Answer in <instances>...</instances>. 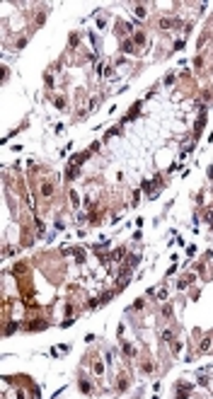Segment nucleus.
Wrapping results in <instances>:
<instances>
[{
	"instance_id": "obj_2",
	"label": "nucleus",
	"mask_w": 213,
	"mask_h": 399,
	"mask_svg": "<svg viewBox=\"0 0 213 399\" xmlns=\"http://www.w3.org/2000/svg\"><path fill=\"white\" fill-rule=\"evenodd\" d=\"M211 348V336H206L204 341H201V351H208Z\"/></svg>"
},
{
	"instance_id": "obj_3",
	"label": "nucleus",
	"mask_w": 213,
	"mask_h": 399,
	"mask_svg": "<svg viewBox=\"0 0 213 399\" xmlns=\"http://www.w3.org/2000/svg\"><path fill=\"white\" fill-rule=\"evenodd\" d=\"M121 257H124V249H116V252L111 254V259H116V261H121Z\"/></svg>"
},
{
	"instance_id": "obj_4",
	"label": "nucleus",
	"mask_w": 213,
	"mask_h": 399,
	"mask_svg": "<svg viewBox=\"0 0 213 399\" xmlns=\"http://www.w3.org/2000/svg\"><path fill=\"white\" fill-rule=\"evenodd\" d=\"M124 51L131 53V51H133V41H126V44H124Z\"/></svg>"
},
{
	"instance_id": "obj_1",
	"label": "nucleus",
	"mask_w": 213,
	"mask_h": 399,
	"mask_svg": "<svg viewBox=\"0 0 213 399\" xmlns=\"http://www.w3.org/2000/svg\"><path fill=\"white\" fill-rule=\"evenodd\" d=\"M41 194H44V196H51V194H53V186H51V184H44V186H41Z\"/></svg>"
}]
</instances>
